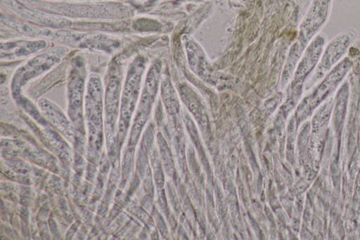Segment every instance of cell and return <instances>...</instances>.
Wrapping results in <instances>:
<instances>
[{
    "instance_id": "cell-1",
    "label": "cell",
    "mask_w": 360,
    "mask_h": 240,
    "mask_svg": "<svg viewBox=\"0 0 360 240\" xmlns=\"http://www.w3.org/2000/svg\"><path fill=\"white\" fill-rule=\"evenodd\" d=\"M103 97L101 77L91 74L88 78L84 97V122L88 136L87 158L93 163H98L103 144Z\"/></svg>"
},
{
    "instance_id": "cell-2",
    "label": "cell",
    "mask_w": 360,
    "mask_h": 240,
    "mask_svg": "<svg viewBox=\"0 0 360 240\" xmlns=\"http://www.w3.org/2000/svg\"><path fill=\"white\" fill-rule=\"evenodd\" d=\"M121 80L116 75H110L107 80L105 92V130L108 153L114 166L120 156L119 116Z\"/></svg>"
},
{
    "instance_id": "cell-3",
    "label": "cell",
    "mask_w": 360,
    "mask_h": 240,
    "mask_svg": "<svg viewBox=\"0 0 360 240\" xmlns=\"http://www.w3.org/2000/svg\"><path fill=\"white\" fill-rule=\"evenodd\" d=\"M68 52L66 46H55L35 54L20 65L13 74L11 84L14 99L21 95L22 89L29 81L56 66Z\"/></svg>"
},
{
    "instance_id": "cell-4",
    "label": "cell",
    "mask_w": 360,
    "mask_h": 240,
    "mask_svg": "<svg viewBox=\"0 0 360 240\" xmlns=\"http://www.w3.org/2000/svg\"><path fill=\"white\" fill-rule=\"evenodd\" d=\"M86 75V64L83 57H74L71 61L67 82L68 115L76 127L84 134Z\"/></svg>"
},
{
    "instance_id": "cell-5",
    "label": "cell",
    "mask_w": 360,
    "mask_h": 240,
    "mask_svg": "<svg viewBox=\"0 0 360 240\" xmlns=\"http://www.w3.org/2000/svg\"><path fill=\"white\" fill-rule=\"evenodd\" d=\"M144 70V58L141 56H137L130 63L127 71L120 101L119 120V140L120 144L123 143L130 125L140 93L141 78Z\"/></svg>"
},
{
    "instance_id": "cell-6",
    "label": "cell",
    "mask_w": 360,
    "mask_h": 240,
    "mask_svg": "<svg viewBox=\"0 0 360 240\" xmlns=\"http://www.w3.org/2000/svg\"><path fill=\"white\" fill-rule=\"evenodd\" d=\"M38 107L54 129L70 142L77 152L85 154L84 134L76 127L70 118L57 105L46 99L39 100Z\"/></svg>"
},
{
    "instance_id": "cell-7",
    "label": "cell",
    "mask_w": 360,
    "mask_h": 240,
    "mask_svg": "<svg viewBox=\"0 0 360 240\" xmlns=\"http://www.w3.org/2000/svg\"><path fill=\"white\" fill-rule=\"evenodd\" d=\"M48 46L46 39H16L1 42V61H13L43 51Z\"/></svg>"
},
{
    "instance_id": "cell-8",
    "label": "cell",
    "mask_w": 360,
    "mask_h": 240,
    "mask_svg": "<svg viewBox=\"0 0 360 240\" xmlns=\"http://www.w3.org/2000/svg\"><path fill=\"white\" fill-rule=\"evenodd\" d=\"M1 2L22 18L43 26L65 28L71 23L68 19L30 8L15 0H1Z\"/></svg>"
},
{
    "instance_id": "cell-9",
    "label": "cell",
    "mask_w": 360,
    "mask_h": 240,
    "mask_svg": "<svg viewBox=\"0 0 360 240\" xmlns=\"http://www.w3.org/2000/svg\"><path fill=\"white\" fill-rule=\"evenodd\" d=\"M157 90L145 84L140 103L136 110L132 127L131 130L129 144L134 147L139 138L140 133L150 113L151 103Z\"/></svg>"
},
{
    "instance_id": "cell-10",
    "label": "cell",
    "mask_w": 360,
    "mask_h": 240,
    "mask_svg": "<svg viewBox=\"0 0 360 240\" xmlns=\"http://www.w3.org/2000/svg\"><path fill=\"white\" fill-rule=\"evenodd\" d=\"M158 142L165 170L169 175H172L174 170V164L169 149L168 148L167 143L162 137L160 136V134L158 136Z\"/></svg>"
},
{
    "instance_id": "cell-11",
    "label": "cell",
    "mask_w": 360,
    "mask_h": 240,
    "mask_svg": "<svg viewBox=\"0 0 360 240\" xmlns=\"http://www.w3.org/2000/svg\"><path fill=\"white\" fill-rule=\"evenodd\" d=\"M149 153L150 154L151 164L154 170L156 184L158 188H162L164 184V177L157 150L153 149Z\"/></svg>"
}]
</instances>
